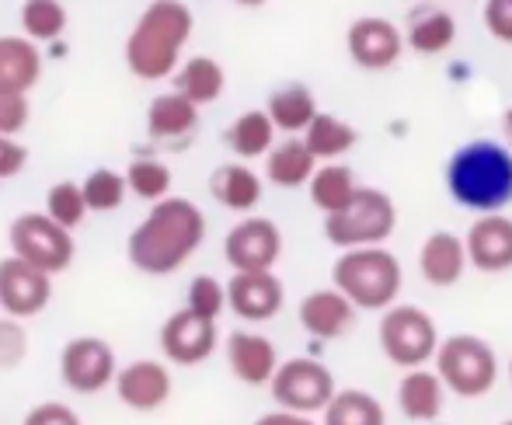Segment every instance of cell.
<instances>
[{"mask_svg": "<svg viewBox=\"0 0 512 425\" xmlns=\"http://www.w3.org/2000/svg\"><path fill=\"white\" fill-rule=\"evenodd\" d=\"M206 241V216L192 199L168 196L150 206L147 220L129 234L126 255L129 265L143 276H171L178 272L199 244Z\"/></svg>", "mask_w": 512, "mask_h": 425, "instance_id": "obj_1", "label": "cell"}, {"mask_svg": "<svg viewBox=\"0 0 512 425\" xmlns=\"http://www.w3.org/2000/svg\"><path fill=\"white\" fill-rule=\"evenodd\" d=\"M196 14L182 0H150L126 39V67L140 81H164L178 70Z\"/></svg>", "mask_w": 512, "mask_h": 425, "instance_id": "obj_2", "label": "cell"}, {"mask_svg": "<svg viewBox=\"0 0 512 425\" xmlns=\"http://www.w3.org/2000/svg\"><path fill=\"white\" fill-rule=\"evenodd\" d=\"M446 185L460 206L499 213L512 203V154L502 143L471 140L446 164Z\"/></svg>", "mask_w": 512, "mask_h": 425, "instance_id": "obj_3", "label": "cell"}, {"mask_svg": "<svg viewBox=\"0 0 512 425\" xmlns=\"http://www.w3.org/2000/svg\"><path fill=\"white\" fill-rule=\"evenodd\" d=\"M401 262L384 248H352L342 251L331 269V283L335 290L349 300L352 307L363 311H380V307H394L401 293Z\"/></svg>", "mask_w": 512, "mask_h": 425, "instance_id": "obj_4", "label": "cell"}, {"mask_svg": "<svg viewBox=\"0 0 512 425\" xmlns=\"http://www.w3.org/2000/svg\"><path fill=\"white\" fill-rule=\"evenodd\" d=\"M436 377L446 394L457 398H485L499 380V356L478 335H446L436 345Z\"/></svg>", "mask_w": 512, "mask_h": 425, "instance_id": "obj_5", "label": "cell"}, {"mask_svg": "<svg viewBox=\"0 0 512 425\" xmlns=\"http://www.w3.org/2000/svg\"><path fill=\"white\" fill-rule=\"evenodd\" d=\"M398 227V210L391 196L380 189H363L359 185L352 199L338 213L324 216V237L335 248H380Z\"/></svg>", "mask_w": 512, "mask_h": 425, "instance_id": "obj_6", "label": "cell"}, {"mask_svg": "<svg viewBox=\"0 0 512 425\" xmlns=\"http://www.w3.org/2000/svg\"><path fill=\"white\" fill-rule=\"evenodd\" d=\"M11 255L46 276H60L74 262V234L56 227L46 213H18L7 230Z\"/></svg>", "mask_w": 512, "mask_h": 425, "instance_id": "obj_7", "label": "cell"}, {"mask_svg": "<svg viewBox=\"0 0 512 425\" xmlns=\"http://www.w3.org/2000/svg\"><path fill=\"white\" fill-rule=\"evenodd\" d=\"M439 331L422 307H387L380 318V349L401 370H418L436 356Z\"/></svg>", "mask_w": 512, "mask_h": 425, "instance_id": "obj_8", "label": "cell"}, {"mask_svg": "<svg viewBox=\"0 0 512 425\" xmlns=\"http://www.w3.org/2000/svg\"><path fill=\"white\" fill-rule=\"evenodd\" d=\"M335 391L338 387H335L331 370L310 356H297V359L279 363L269 380V394H272V401H276V408L293 412V415L324 412V405H328Z\"/></svg>", "mask_w": 512, "mask_h": 425, "instance_id": "obj_9", "label": "cell"}, {"mask_svg": "<svg viewBox=\"0 0 512 425\" xmlns=\"http://www.w3.org/2000/svg\"><path fill=\"white\" fill-rule=\"evenodd\" d=\"M115 352L105 338L77 335L60 352V380L74 394H102L115 380Z\"/></svg>", "mask_w": 512, "mask_h": 425, "instance_id": "obj_10", "label": "cell"}, {"mask_svg": "<svg viewBox=\"0 0 512 425\" xmlns=\"http://www.w3.org/2000/svg\"><path fill=\"white\" fill-rule=\"evenodd\" d=\"M49 300H53V276L32 269L14 255L0 258V307H4V318L32 321L46 311Z\"/></svg>", "mask_w": 512, "mask_h": 425, "instance_id": "obj_11", "label": "cell"}, {"mask_svg": "<svg viewBox=\"0 0 512 425\" xmlns=\"http://www.w3.org/2000/svg\"><path fill=\"white\" fill-rule=\"evenodd\" d=\"M283 255V234L269 216H248L223 241V258L234 272H272Z\"/></svg>", "mask_w": 512, "mask_h": 425, "instance_id": "obj_12", "label": "cell"}, {"mask_svg": "<svg viewBox=\"0 0 512 425\" xmlns=\"http://www.w3.org/2000/svg\"><path fill=\"white\" fill-rule=\"evenodd\" d=\"M161 352L168 363L175 366H199L206 363L216 352V342H220V331H216V321H206L192 311H175L168 321L161 324Z\"/></svg>", "mask_w": 512, "mask_h": 425, "instance_id": "obj_13", "label": "cell"}, {"mask_svg": "<svg viewBox=\"0 0 512 425\" xmlns=\"http://www.w3.org/2000/svg\"><path fill=\"white\" fill-rule=\"evenodd\" d=\"M115 398L122 401L133 412H157L171 401V391H175V380H171V370L157 359H133V363L119 366L115 370Z\"/></svg>", "mask_w": 512, "mask_h": 425, "instance_id": "obj_14", "label": "cell"}, {"mask_svg": "<svg viewBox=\"0 0 512 425\" xmlns=\"http://www.w3.org/2000/svg\"><path fill=\"white\" fill-rule=\"evenodd\" d=\"M227 290V307L241 321L262 324L272 321L286 304V290L272 272H234Z\"/></svg>", "mask_w": 512, "mask_h": 425, "instance_id": "obj_15", "label": "cell"}, {"mask_svg": "<svg viewBox=\"0 0 512 425\" xmlns=\"http://www.w3.org/2000/svg\"><path fill=\"white\" fill-rule=\"evenodd\" d=\"M345 46H349V56L366 70H387L398 63L401 49H405V39H401L398 25L387 18H377V14H366V18H356L345 35Z\"/></svg>", "mask_w": 512, "mask_h": 425, "instance_id": "obj_16", "label": "cell"}, {"mask_svg": "<svg viewBox=\"0 0 512 425\" xmlns=\"http://www.w3.org/2000/svg\"><path fill=\"white\" fill-rule=\"evenodd\" d=\"M467 265L478 272H509L512 269V220L502 213H485L478 223H471L464 237Z\"/></svg>", "mask_w": 512, "mask_h": 425, "instance_id": "obj_17", "label": "cell"}, {"mask_svg": "<svg viewBox=\"0 0 512 425\" xmlns=\"http://www.w3.org/2000/svg\"><path fill=\"white\" fill-rule=\"evenodd\" d=\"M227 366L241 384L269 387L272 373H276V366H279V352L265 335L234 331V335H227Z\"/></svg>", "mask_w": 512, "mask_h": 425, "instance_id": "obj_18", "label": "cell"}, {"mask_svg": "<svg viewBox=\"0 0 512 425\" xmlns=\"http://www.w3.org/2000/svg\"><path fill=\"white\" fill-rule=\"evenodd\" d=\"M467 269V251L464 237L450 234V230H436V234L425 237L422 251H418V272L429 286L446 290V286H457L464 279Z\"/></svg>", "mask_w": 512, "mask_h": 425, "instance_id": "obj_19", "label": "cell"}, {"mask_svg": "<svg viewBox=\"0 0 512 425\" xmlns=\"http://www.w3.org/2000/svg\"><path fill=\"white\" fill-rule=\"evenodd\" d=\"M352 321H356V307L335 286L331 290H314L300 300V324H304L307 335L321 338V342L342 338L352 328Z\"/></svg>", "mask_w": 512, "mask_h": 425, "instance_id": "obj_20", "label": "cell"}, {"mask_svg": "<svg viewBox=\"0 0 512 425\" xmlns=\"http://www.w3.org/2000/svg\"><path fill=\"white\" fill-rule=\"evenodd\" d=\"M446 405V387L439 384V377L425 366L418 370H408L398 384V408L401 415L418 425H432L443 415Z\"/></svg>", "mask_w": 512, "mask_h": 425, "instance_id": "obj_21", "label": "cell"}, {"mask_svg": "<svg viewBox=\"0 0 512 425\" xmlns=\"http://www.w3.org/2000/svg\"><path fill=\"white\" fill-rule=\"evenodd\" d=\"M42 77V53L25 35H0V91H28Z\"/></svg>", "mask_w": 512, "mask_h": 425, "instance_id": "obj_22", "label": "cell"}, {"mask_svg": "<svg viewBox=\"0 0 512 425\" xmlns=\"http://www.w3.org/2000/svg\"><path fill=\"white\" fill-rule=\"evenodd\" d=\"M199 129V108L178 91H164L147 108L150 140H185Z\"/></svg>", "mask_w": 512, "mask_h": 425, "instance_id": "obj_23", "label": "cell"}, {"mask_svg": "<svg viewBox=\"0 0 512 425\" xmlns=\"http://www.w3.org/2000/svg\"><path fill=\"white\" fill-rule=\"evenodd\" d=\"M209 192L220 206L234 213H251L262 203V178L244 164H220L209 175Z\"/></svg>", "mask_w": 512, "mask_h": 425, "instance_id": "obj_24", "label": "cell"}, {"mask_svg": "<svg viewBox=\"0 0 512 425\" xmlns=\"http://www.w3.org/2000/svg\"><path fill=\"white\" fill-rule=\"evenodd\" d=\"M171 77H175L178 95L189 98L196 108L213 105L216 98L223 95V88H227V70H223L213 56H192V60H185Z\"/></svg>", "mask_w": 512, "mask_h": 425, "instance_id": "obj_25", "label": "cell"}, {"mask_svg": "<svg viewBox=\"0 0 512 425\" xmlns=\"http://www.w3.org/2000/svg\"><path fill=\"white\" fill-rule=\"evenodd\" d=\"M223 143H227L237 157H244V161L265 157L272 147H276V126H272L269 115H265L262 108H248V112H241L227 126Z\"/></svg>", "mask_w": 512, "mask_h": 425, "instance_id": "obj_26", "label": "cell"}, {"mask_svg": "<svg viewBox=\"0 0 512 425\" xmlns=\"http://www.w3.org/2000/svg\"><path fill=\"white\" fill-rule=\"evenodd\" d=\"M265 161V178L279 189H300L310 182V175L317 171L314 154L304 147V140H283L269 150Z\"/></svg>", "mask_w": 512, "mask_h": 425, "instance_id": "obj_27", "label": "cell"}, {"mask_svg": "<svg viewBox=\"0 0 512 425\" xmlns=\"http://www.w3.org/2000/svg\"><path fill=\"white\" fill-rule=\"evenodd\" d=\"M269 122L283 133H304L317 115V98L307 84H286V88L272 91L269 108H265Z\"/></svg>", "mask_w": 512, "mask_h": 425, "instance_id": "obj_28", "label": "cell"}, {"mask_svg": "<svg viewBox=\"0 0 512 425\" xmlns=\"http://www.w3.org/2000/svg\"><path fill=\"white\" fill-rule=\"evenodd\" d=\"M359 133L345 119L331 112H317L314 122L304 129V147L314 154V161H335L356 147Z\"/></svg>", "mask_w": 512, "mask_h": 425, "instance_id": "obj_29", "label": "cell"}, {"mask_svg": "<svg viewBox=\"0 0 512 425\" xmlns=\"http://www.w3.org/2000/svg\"><path fill=\"white\" fill-rule=\"evenodd\" d=\"M321 415V425H387L384 405L370 391H356V387L331 394Z\"/></svg>", "mask_w": 512, "mask_h": 425, "instance_id": "obj_30", "label": "cell"}, {"mask_svg": "<svg viewBox=\"0 0 512 425\" xmlns=\"http://www.w3.org/2000/svg\"><path fill=\"white\" fill-rule=\"evenodd\" d=\"M307 185H310V203L324 216L342 210L352 199V192L359 189L356 175H352V168H345V164H324V168H317L314 175H310Z\"/></svg>", "mask_w": 512, "mask_h": 425, "instance_id": "obj_31", "label": "cell"}, {"mask_svg": "<svg viewBox=\"0 0 512 425\" xmlns=\"http://www.w3.org/2000/svg\"><path fill=\"white\" fill-rule=\"evenodd\" d=\"M453 39H457V21H453V14L439 11V7L415 14V21L408 25V46L422 56L446 53L453 46Z\"/></svg>", "mask_w": 512, "mask_h": 425, "instance_id": "obj_32", "label": "cell"}, {"mask_svg": "<svg viewBox=\"0 0 512 425\" xmlns=\"http://www.w3.org/2000/svg\"><path fill=\"white\" fill-rule=\"evenodd\" d=\"M126 192L143 203H161L168 199L171 185H175V175L164 161H154V157H136L133 164L126 168Z\"/></svg>", "mask_w": 512, "mask_h": 425, "instance_id": "obj_33", "label": "cell"}, {"mask_svg": "<svg viewBox=\"0 0 512 425\" xmlns=\"http://www.w3.org/2000/svg\"><path fill=\"white\" fill-rule=\"evenodd\" d=\"M18 18L25 39L32 42H53L67 32V7L60 0H25Z\"/></svg>", "mask_w": 512, "mask_h": 425, "instance_id": "obj_34", "label": "cell"}, {"mask_svg": "<svg viewBox=\"0 0 512 425\" xmlns=\"http://www.w3.org/2000/svg\"><path fill=\"white\" fill-rule=\"evenodd\" d=\"M81 196L88 213H112L126 203V178L112 168H95L88 178L81 182Z\"/></svg>", "mask_w": 512, "mask_h": 425, "instance_id": "obj_35", "label": "cell"}, {"mask_svg": "<svg viewBox=\"0 0 512 425\" xmlns=\"http://www.w3.org/2000/svg\"><path fill=\"white\" fill-rule=\"evenodd\" d=\"M49 220L56 223V227L63 230H74L84 223V216H88V206H84V196H81V182H56L49 185L46 192V210Z\"/></svg>", "mask_w": 512, "mask_h": 425, "instance_id": "obj_36", "label": "cell"}, {"mask_svg": "<svg viewBox=\"0 0 512 425\" xmlns=\"http://www.w3.org/2000/svg\"><path fill=\"white\" fill-rule=\"evenodd\" d=\"M227 307V290L216 276H196L189 283V293H185V311L199 314L206 321H216Z\"/></svg>", "mask_w": 512, "mask_h": 425, "instance_id": "obj_37", "label": "cell"}, {"mask_svg": "<svg viewBox=\"0 0 512 425\" xmlns=\"http://www.w3.org/2000/svg\"><path fill=\"white\" fill-rule=\"evenodd\" d=\"M28 352H32V342H28L25 321L0 318V370H18Z\"/></svg>", "mask_w": 512, "mask_h": 425, "instance_id": "obj_38", "label": "cell"}, {"mask_svg": "<svg viewBox=\"0 0 512 425\" xmlns=\"http://www.w3.org/2000/svg\"><path fill=\"white\" fill-rule=\"evenodd\" d=\"M32 119V105H28V95H18V91H0V136H18L21 129Z\"/></svg>", "mask_w": 512, "mask_h": 425, "instance_id": "obj_39", "label": "cell"}, {"mask_svg": "<svg viewBox=\"0 0 512 425\" xmlns=\"http://www.w3.org/2000/svg\"><path fill=\"white\" fill-rule=\"evenodd\" d=\"M21 425H84V422L67 401H39L35 408H28Z\"/></svg>", "mask_w": 512, "mask_h": 425, "instance_id": "obj_40", "label": "cell"}, {"mask_svg": "<svg viewBox=\"0 0 512 425\" xmlns=\"http://www.w3.org/2000/svg\"><path fill=\"white\" fill-rule=\"evenodd\" d=\"M28 164V147L18 143L14 136H0V182L18 178Z\"/></svg>", "mask_w": 512, "mask_h": 425, "instance_id": "obj_41", "label": "cell"}, {"mask_svg": "<svg viewBox=\"0 0 512 425\" xmlns=\"http://www.w3.org/2000/svg\"><path fill=\"white\" fill-rule=\"evenodd\" d=\"M485 28L499 42H512V0H485Z\"/></svg>", "mask_w": 512, "mask_h": 425, "instance_id": "obj_42", "label": "cell"}, {"mask_svg": "<svg viewBox=\"0 0 512 425\" xmlns=\"http://www.w3.org/2000/svg\"><path fill=\"white\" fill-rule=\"evenodd\" d=\"M251 425H321V422H314L310 415H293V412L276 408V412H265L262 419H255Z\"/></svg>", "mask_w": 512, "mask_h": 425, "instance_id": "obj_43", "label": "cell"}, {"mask_svg": "<svg viewBox=\"0 0 512 425\" xmlns=\"http://www.w3.org/2000/svg\"><path fill=\"white\" fill-rule=\"evenodd\" d=\"M234 4H237V7H262L265 0H234Z\"/></svg>", "mask_w": 512, "mask_h": 425, "instance_id": "obj_44", "label": "cell"}, {"mask_svg": "<svg viewBox=\"0 0 512 425\" xmlns=\"http://www.w3.org/2000/svg\"><path fill=\"white\" fill-rule=\"evenodd\" d=\"M506 136L512 140V105H509V112H506Z\"/></svg>", "mask_w": 512, "mask_h": 425, "instance_id": "obj_45", "label": "cell"}, {"mask_svg": "<svg viewBox=\"0 0 512 425\" xmlns=\"http://www.w3.org/2000/svg\"><path fill=\"white\" fill-rule=\"evenodd\" d=\"M509 380H512V359H509Z\"/></svg>", "mask_w": 512, "mask_h": 425, "instance_id": "obj_46", "label": "cell"}, {"mask_svg": "<svg viewBox=\"0 0 512 425\" xmlns=\"http://www.w3.org/2000/svg\"><path fill=\"white\" fill-rule=\"evenodd\" d=\"M499 425H512V419H506V422H499Z\"/></svg>", "mask_w": 512, "mask_h": 425, "instance_id": "obj_47", "label": "cell"}, {"mask_svg": "<svg viewBox=\"0 0 512 425\" xmlns=\"http://www.w3.org/2000/svg\"><path fill=\"white\" fill-rule=\"evenodd\" d=\"M432 425H439V422H432Z\"/></svg>", "mask_w": 512, "mask_h": 425, "instance_id": "obj_48", "label": "cell"}]
</instances>
